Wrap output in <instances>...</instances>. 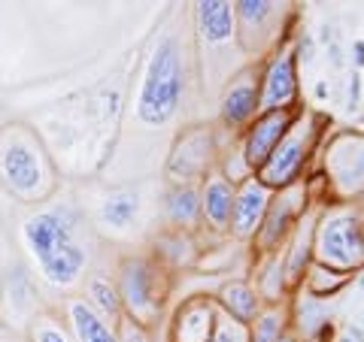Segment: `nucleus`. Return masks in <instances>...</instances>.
I'll list each match as a JSON object with an SVG mask.
<instances>
[{"label": "nucleus", "instance_id": "nucleus-12", "mask_svg": "<svg viewBox=\"0 0 364 342\" xmlns=\"http://www.w3.org/2000/svg\"><path fill=\"white\" fill-rule=\"evenodd\" d=\"M331 179L340 185V191H358L364 185V143L361 140H340L331 149Z\"/></svg>", "mask_w": 364, "mask_h": 342}, {"label": "nucleus", "instance_id": "nucleus-20", "mask_svg": "<svg viewBox=\"0 0 364 342\" xmlns=\"http://www.w3.org/2000/svg\"><path fill=\"white\" fill-rule=\"evenodd\" d=\"M85 303L95 309L100 318H112V321H119L122 318V297H119V288L112 285L107 276H91L88 279V297Z\"/></svg>", "mask_w": 364, "mask_h": 342}, {"label": "nucleus", "instance_id": "nucleus-23", "mask_svg": "<svg viewBox=\"0 0 364 342\" xmlns=\"http://www.w3.org/2000/svg\"><path fill=\"white\" fill-rule=\"evenodd\" d=\"M210 342H249V327L243 321H237V318H231L228 312L215 309Z\"/></svg>", "mask_w": 364, "mask_h": 342}, {"label": "nucleus", "instance_id": "nucleus-4", "mask_svg": "<svg viewBox=\"0 0 364 342\" xmlns=\"http://www.w3.org/2000/svg\"><path fill=\"white\" fill-rule=\"evenodd\" d=\"M119 297H122V315L134 318L136 324H149L161 312L164 300V279L155 260L149 258H128L119 267Z\"/></svg>", "mask_w": 364, "mask_h": 342}, {"label": "nucleus", "instance_id": "nucleus-3", "mask_svg": "<svg viewBox=\"0 0 364 342\" xmlns=\"http://www.w3.org/2000/svg\"><path fill=\"white\" fill-rule=\"evenodd\" d=\"M313 248L318 267L334 272L358 270L364 264V221L349 209L325 215L313 231Z\"/></svg>", "mask_w": 364, "mask_h": 342}, {"label": "nucleus", "instance_id": "nucleus-11", "mask_svg": "<svg viewBox=\"0 0 364 342\" xmlns=\"http://www.w3.org/2000/svg\"><path fill=\"white\" fill-rule=\"evenodd\" d=\"M258 116V82L252 73H243L228 85L222 97V121L228 128H246Z\"/></svg>", "mask_w": 364, "mask_h": 342}, {"label": "nucleus", "instance_id": "nucleus-22", "mask_svg": "<svg viewBox=\"0 0 364 342\" xmlns=\"http://www.w3.org/2000/svg\"><path fill=\"white\" fill-rule=\"evenodd\" d=\"M277 13H279V6L267 4V0H243V4H234V18L243 25V33L264 28Z\"/></svg>", "mask_w": 364, "mask_h": 342}, {"label": "nucleus", "instance_id": "nucleus-28", "mask_svg": "<svg viewBox=\"0 0 364 342\" xmlns=\"http://www.w3.org/2000/svg\"><path fill=\"white\" fill-rule=\"evenodd\" d=\"M116 336H119V342H152L149 330H146L143 324H136L128 315H122L116 321Z\"/></svg>", "mask_w": 364, "mask_h": 342}, {"label": "nucleus", "instance_id": "nucleus-6", "mask_svg": "<svg viewBox=\"0 0 364 342\" xmlns=\"http://www.w3.org/2000/svg\"><path fill=\"white\" fill-rule=\"evenodd\" d=\"M0 176H4L6 188L18 194V197H37L46 182V167L40 152L33 149L28 140L18 136H6L0 145Z\"/></svg>", "mask_w": 364, "mask_h": 342}, {"label": "nucleus", "instance_id": "nucleus-7", "mask_svg": "<svg viewBox=\"0 0 364 342\" xmlns=\"http://www.w3.org/2000/svg\"><path fill=\"white\" fill-rule=\"evenodd\" d=\"M291 112L289 109H277V112H261V116L249 124L246 143H243V164L249 170H261L270 152L277 149V143L282 140V133L291 124Z\"/></svg>", "mask_w": 364, "mask_h": 342}, {"label": "nucleus", "instance_id": "nucleus-18", "mask_svg": "<svg viewBox=\"0 0 364 342\" xmlns=\"http://www.w3.org/2000/svg\"><path fill=\"white\" fill-rule=\"evenodd\" d=\"M164 212L167 219L179 227H191L200 219V191L191 185H173L164 197Z\"/></svg>", "mask_w": 364, "mask_h": 342}, {"label": "nucleus", "instance_id": "nucleus-2", "mask_svg": "<svg viewBox=\"0 0 364 342\" xmlns=\"http://www.w3.org/2000/svg\"><path fill=\"white\" fill-rule=\"evenodd\" d=\"M186 94V67L182 49L173 37H164L155 45L149 67H146L140 97H136V118L146 128H164L176 116Z\"/></svg>", "mask_w": 364, "mask_h": 342}, {"label": "nucleus", "instance_id": "nucleus-5", "mask_svg": "<svg viewBox=\"0 0 364 342\" xmlns=\"http://www.w3.org/2000/svg\"><path fill=\"white\" fill-rule=\"evenodd\" d=\"M316 140V121L313 116H301L298 121L289 124V131L282 133V140L277 143V149L270 152L264 167L258 170V182L267 188H289L298 182L306 155L313 149Z\"/></svg>", "mask_w": 364, "mask_h": 342}, {"label": "nucleus", "instance_id": "nucleus-16", "mask_svg": "<svg viewBox=\"0 0 364 342\" xmlns=\"http://www.w3.org/2000/svg\"><path fill=\"white\" fill-rule=\"evenodd\" d=\"M231 212H234V185L225 176H213L200 194V215L215 231H228L231 227Z\"/></svg>", "mask_w": 364, "mask_h": 342}, {"label": "nucleus", "instance_id": "nucleus-10", "mask_svg": "<svg viewBox=\"0 0 364 342\" xmlns=\"http://www.w3.org/2000/svg\"><path fill=\"white\" fill-rule=\"evenodd\" d=\"M301 209H304V188L294 182V185L279 191L277 200H270L264 221H261L258 233H255L258 236V246L264 248V252H270V248L289 233V227H291L294 219H298Z\"/></svg>", "mask_w": 364, "mask_h": 342}, {"label": "nucleus", "instance_id": "nucleus-21", "mask_svg": "<svg viewBox=\"0 0 364 342\" xmlns=\"http://www.w3.org/2000/svg\"><path fill=\"white\" fill-rule=\"evenodd\" d=\"M136 212H140V200H136V194H131V191L109 194V197L100 203V221L107 227H116V231L131 227Z\"/></svg>", "mask_w": 364, "mask_h": 342}, {"label": "nucleus", "instance_id": "nucleus-8", "mask_svg": "<svg viewBox=\"0 0 364 342\" xmlns=\"http://www.w3.org/2000/svg\"><path fill=\"white\" fill-rule=\"evenodd\" d=\"M298 91V76H294V55L279 52L277 58L267 64L264 79L258 85V116L261 112H277L289 109Z\"/></svg>", "mask_w": 364, "mask_h": 342}, {"label": "nucleus", "instance_id": "nucleus-13", "mask_svg": "<svg viewBox=\"0 0 364 342\" xmlns=\"http://www.w3.org/2000/svg\"><path fill=\"white\" fill-rule=\"evenodd\" d=\"M67 321H70V333L76 342H119L116 327L107 318H100L85 300L67 303Z\"/></svg>", "mask_w": 364, "mask_h": 342}, {"label": "nucleus", "instance_id": "nucleus-19", "mask_svg": "<svg viewBox=\"0 0 364 342\" xmlns=\"http://www.w3.org/2000/svg\"><path fill=\"white\" fill-rule=\"evenodd\" d=\"M222 306H225V312L237 318V321H255V318L261 315L258 312V294L252 285H246V282H231V285H225L222 288Z\"/></svg>", "mask_w": 364, "mask_h": 342}, {"label": "nucleus", "instance_id": "nucleus-15", "mask_svg": "<svg viewBox=\"0 0 364 342\" xmlns=\"http://www.w3.org/2000/svg\"><path fill=\"white\" fill-rule=\"evenodd\" d=\"M210 161V136L207 133H188L186 140L176 145L173 161H170V173H173L176 185H188Z\"/></svg>", "mask_w": 364, "mask_h": 342}, {"label": "nucleus", "instance_id": "nucleus-17", "mask_svg": "<svg viewBox=\"0 0 364 342\" xmlns=\"http://www.w3.org/2000/svg\"><path fill=\"white\" fill-rule=\"evenodd\" d=\"M215 321V306L210 300H191L176 315V342H210Z\"/></svg>", "mask_w": 364, "mask_h": 342}, {"label": "nucleus", "instance_id": "nucleus-14", "mask_svg": "<svg viewBox=\"0 0 364 342\" xmlns=\"http://www.w3.org/2000/svg\"><path fill=\"white\" fill-rule=\"evenodd\" d=\"M195 21H198L200 37L207 40L210 45L231 43L234 31H237L234 9H231V4H222V0H207V4H198Z\"/></svg>", "mask_w": 364, "mask_h": 342}, {"label": "nucleus", "instance_id": "nucleus-27", "mask_svg": "<svg viewBox=\"0 0 364 342\" xmlns=\"http://www.w3.org/2000/svg\"><path fill=\"white\" fill-rule=\"evenodd\" d=\"M343 285V272L325 270V267H313V279H310V291L316 297H325L328 291H337Z\"/></svg>", "mask_w": 364, "mask_h": 342}, {"label": "nucleus", "instance_id": "nucleus-24", "mask_svg": "<svg viewBox=\"0 0 364 342\" xmlns=\"http://www.w3.org/2000/svg\"><path fill=\"white\" fill-rule=\"evenodd\" d=\"M282 336V315L277 309L261 312L255 318V327L249 330V342H279Z\"/></svg>", "mask_w": 364, "mask_h": 342}, {"label": "nucleus", "instance_id": "nucleus-1", "mask_svg": "<svg viewBox=\"0 0 364 342\" xmlns=\"http://www.w3.org/2000/svg\"><path fill=\"white\" fill-rule=\"evenodd\" d=\"M21 239L52 288H73L82 279L88 252L76 236V215L67 206L40 209L21 224Z\"/></svg>", "mask_w": 364, "mask_h": 342}, {"label": "nucleus", "instance_id": "nucleus-29", "mask_svg": "<svg viewBox=\"0 0 364 342\" xmlns=\"http://www.w3.org/2000/svg\"><path fill=\"white\" fill-rule=\"evenodd\" d=\"M279 342H294V339H291V336H286V333H282V336H279Z\"/></svg>", "mask_w": 364, "mask_h": 342}, {"label": "nucleus", "instance_id": "nucleus-26", "mask_svg": "<svg viewBox=\"0 0 364 342\" xmlns=\"http://www.w3.org/2000/svg\"><path fill=\"white\" fill-rule=\"evenodd\" d=\"M31 339L33 342H76L70 330L61 327L58 321H52V318H43V321L33 324Z\"/></svg>", "mask_w": 364, "mask_h": 342}, {"label": "nucleus", "instance_id": "nucleus-9", "mask_svg": "<svg viewBox=\"0 0 364 342\" xmlns=\"http://www.w3.org/2000/svg\"><path fill=\"white\" fill-rule=\"evenodd\" d=\"M273 194L267 185H261L258 176H249L240 191H234V212H231V231L237 236H255L261 221L267 215V206H270Z\"/></svg>", "mask_w": 364, "mask_h": 342}, {"label": "nucleus", "instance_id": "nucleus-25", "mask_svg": "<svg viewBox=\"0 0 364 342\" xmlns=\"http://www.w3.org/2000/svg\"><path fill=\"white\" fill-rule=\"evenodd\" d=\"M310 246H313V227H310V221H298V236H294V248L289 258V279L301 276V267L306 260V248Z\"/></svg>", "mask_w": 364, "mask_h": 342}]
</instances>
